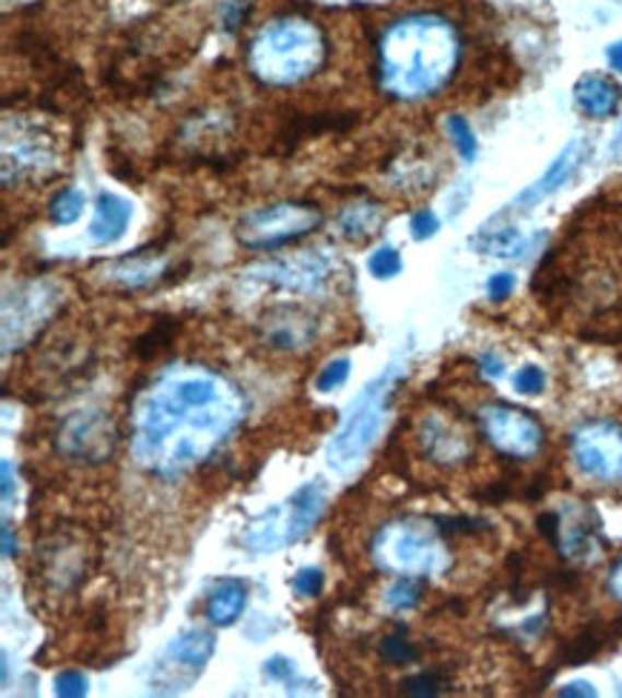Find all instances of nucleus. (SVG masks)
Here are the masks:
<instances>
[{
  "label": "nucleus",
  "mask_w": 622,
  "mask_h": 698,
  "mask_svg": "<svg viewBox=\"0 0 622 698\" xmlns=\"http://www.w3.org/2000/svg\"><path fill=\"white\" fill-rule=\"evenodd\" d=\"M244 418L238 387L201 364L175 367L132 413V456L150 473L178 475L210 459Z\"/></svg>",
  "instance_id": "nucleus-1"
},
{
  "label": "nucleus",
  "mask_w": 622,
  "mask_h": 698,
  "mask_svg": "<svg viewBox=\"0 0 622 698\" xmlns=\"http://www.w3.org/2000/svg\"><path fill=\"white\" fill-rule=\"evenodd\" d=\"M462 52V35L450 17L410 12L382 32L379 86L404 104L436 98L454 83Z\"/></svg>",
  "instance_id": "nucleus-2"
},
{
  "label": "nucleus",
  "mask_w": 622,
  "mask_h": 698,
  "mask_svg": "<svg viewBox=\"0 0 622 698\" xmlns=\"http://www.w3.org/2000/svg\"><path fill=\"white\" fill-rule=\"evenodd\" d=\"M327 60L325 29L310 17L284 15L267 21L247 46V69L256 81L287 90L310 81Z\"/></svg>",
  "instance_id": "nucleus-3"
},
{
  "label": "nucleus",
  "mask_w": 622,
  "mask_h": 698,
  "mask_svg": "<svg viewBox=\"0 0 622 698\" xmlns=\"http://www.w3.org/2000/svg\"><path fill=\"white\" fill-rule=\"evenodd\" d=\"M402 378L404 369L399 364H390L376 381H371L365 390L359 392V399L350 406L342 429L336 433L333 441L327 443V464H330V470L353 473L365 461L367 452L373 450V443L379 441L387 410H390V401H394L396 387L402 383Z\"/></svg>",
  "instance_id": "nucleus-4"
},
{
  "label": "nucleus",
  "mask_w": 622,
  "mask_h": 698,
  "mask_svg": "<svg viewBox=\"0 0 622 698\" xmlns=\"http://www.w3.org/2000/svg\"><path fill=\"white\" fill-rule=\"evenodd\" d=\"M371 556L376 567L394 576H442L450 567V549L439 527L422 519L390 521L373 535Z\"/></svg>",
  "instance_id": "nucleus-5"
},
{
  "label": "nucleus",
  "mask_w": 622,
  "mask_h": 698,
  "mask_svg": "<svg viewBox=\"0 0 622 698\" xmlns=\"http://www.w3.org/2000/svg\"><path fill=\"white\" fill-rule=\"evenodd\" d=\"M327 510V487L321 481H310L298 487L284 504L261 512L244 530V544L256 553H279L287 544H296L313 527L319 524Z\"/></svg>",
  "instance_id": "nucleus-6"
},
{
  "label": "nucleus",
  "mask_w": 622,
  "mask_h": 698,
  "mask_svg": "<svg viewBox=\"0 0 622 698\" xmlns=\"http://www.w3.org/2000/svg\"><path fill=\"white\" fill-rule=\"evenodd\" d=\"M321 224H325V215L316 203L284 201L247 212L238 221V240L247 249H275L316 233Z\"/></svg>",
  "instance_id": "nucleus-7"
},
{
  "label": "nucleus",
  "mask_w": 622,
  "mask_h": 698,
  "mask_svg": "<svg viewBox=\"0 0 622 698\" xmlns=\"http://www.w3.org/2000/svg\"><path fill=\"white\" fill-rule=\"evenodd\" d=\"M213 653L215 636L204 627H190V630L178 632L152 664L150 690L161 693V696L190 690L196 678L210 664Z\"/></svg>",
  "instance_id": "nucleus-8"
},
{
  "label": "nucleus",
  "mask_w": 622,
  "mask_h": 698,
  "mask_svg": "<svg viewBox=\"0 0 622 698\" xmlns=\"http://www.w3.org/2000/svg\"><path fill=\"white\" fill-rule=\"evenodd\" d=\"M477 421L482 438L505 459H537L545 447V427L528 410L510 404H485L479 410Z\"/></svg>",
  "instance_id": "nucleus-9"
},
{
  "label": "nucleus",
  "mask_w": 622,
  "mask_h": 698,
  "mask_svg": "<svg viewBox=\"0 0 622 698\" xmlns=\"http://www.w3.org/2000/svg\"><path fill=\"white\" fill-rule=\"evenodd\" d=\"M571 459L585 478L597 484H622V424L591 418L571 433Z\"/></svg>",
  "instance_id": "nucleus-10"
},
{
  "label": "nucleus",
  "mask_w": 622,
  "mask_h": 698,
  "mask_svg": "<svg viewBox=\"0 0 622 698\" xmlns=\"http://www.w3.org/2000/svg\"><path fill=\"white\" fill-rule=\"evenodd\" d=\"M416 438L425 459L445 470H459L471 464L477 456V438L471 436V429H465L459 421L448 418L445 413L425 415L416 429Z\"/></svg>",
  "instance_id": "nucleus-11"
},
{
  "label": "nucleus",
  "mask_w": 622,
  "mask_h": 698,
  "mask_svg": "<svg viewBox=\"0 0 622 698\" xmlns=\"http://www.w3.org/2000/svg\"><path fill=\"white\" fill-rule=\"evenodd\" d=\"M58 450L78 464H104L115 452V429L104 413H78L58 429Z\"/></svg>",
  "instance_id": "nucleus-12"
},
{
  "label": "nucleus",
  "mask_w": 622,
  "mask_h": 698,
  "mask_svg": "<svg viewBox=\"0 0 622 698\" xmlns=\"http://www.w3.org/2000/svg\"><path fill=\"white\" fill-rule=\"evenodd\" d=\"M250 275L281 286V289H293V293H319L330 281V263L316 252H298V256L279 258V261L258 263L250 270Z\"/></svg>",
  "instance_id": "nucleus-13"
},
{
  "label": "nucleus",
  "mask_w": 622,
  "mask_h": 698,
  "mask_svg": "<svg viewBox=\"0 0 622 698\" xmlns=\"http://www.w3.org/2000/svg\"><path fill=\"white\" fill-rule=\"evenodd\" d=\"M554 547L560 556L571 564H594L602 556L600 527L591 510L574 507L568 512H560V530H556Z\"/></svg>",
  "instance_id": "nucleus-14"
},
{
  "label": "nucleus",
  "mask_w": 622,
  "mask_h": 698,
  "mask_svg": "<svg viewBox=\"0 0 622 698\" xmlns=\"http://www.w3.org/2000/svg\"><path fill=\"white\" fill-rule=\"evenodd\" d=\"M261 339L273 350L284 353H296L304 350L316 339V318L298 304H279V307L267 309L265 321H261Z\"/></svg>",
  "instance_id": "nucleus-15"
},
{
  "label": "nucleus",
  "mask_w": 622,
  "mask_h": 698,
  "mask_svg": "<svg viewBox=\"0 0 622 698\" xmlns=\"http://www.w3.org/2000/svg\"><path fill=\"white\" fill-rule=\"evenodd\" d=\"M585 155H588V143L585 141H571L565 150L556 155V161L551 166H548V173L542 175V178L533 184V187H528L523 192V196L516 198L514 206L516 210H528V206H533V203H539L542 198L548 196H554L556 189L562 187V184H568L574 175H577V169L583 166Z\"/></svg>",
  "instance_id": "nucleus-16"
},
{
  "label": "nucleus",
  "mask_w": 622,
  "mask_h": 698,
  "mask_svg": "<svg viewBox=\"0 0 622 698\" xmlns=\"http://www.w3.org/2000/svg\"><path fill=\"white\" fill-rule=\"evenodd\" d=\"M574 100H577L579 113L588 118L606 120L617 115L622 104V90L614 78L602 75V72H585L577 83H574Z\"/></svg>",
  "instance_id": "nucleus-17"
},
{
  "label": "nucleus",
  "mask_w": 622,
  "mask_h": 698,
  "mask_svg": "<svg viewBox=\"0 0 622 698\" xmlns=\"http://www.w3.org/2000/svg\"><path fill=\"white\" fill-rule=\"evenodd\" d=\"M129 218H132V206L124 198L113 196V192H101L98 206H95V218L90 224V238L98 247H109L127 233Z\"/></svg>",
  "instance_id": "nucleus-18"
},
{
  "label": "nucleus",
  "mask_w": 622,
  "mask_h": 698,
  "mask_svg": "<svg viewBox=\"0 0 622 698\" xmlns=\"http://www.w3.org/2000/svg\"><path fill=\"white\" fill-rule=\"evenodd\" d=\"M247 610V584L238 579L215 581L213 590L207 593L204 613L215 627H233Z\"/></svg>",
  "instance_id": "nucleus-19"
},
{
  "label": "nucleus",
  "mask_w": 622,
  "mask_h": 698,
  "mask_svg": "<svg viewBox=\"0 0 622 698\" xmlns=\"http://www.w3.org/2000/svg\"><path fill=\"white\" fill-rule=\"evenodd\" d=\"M617 639L611 624H588L577 636H571L565 644L560 647V655H556V667H579L585 661H591L594 655H600L608 647V641Z\"/></svg>",
  "instance_id": "nucleus-20"
},
{
  "label": "nucleus",
  "mask_w": 622,
  "mask_h": 698,
  "mask_svg": "<svg viewBox=\"0 0 622 698\" xmlns=\"http://www.w3.org/2000/svg\"><path fill=\"white\" fill-rule=\"evenodd\" d=\"M382 224H385V210L379 203H350L339 215V235L350 240V244H365V240H371L373 235L379 233Z\"/></svg>",
  "instance_id": "nucleus-21"
},
{
  "label": "nucleus",
  "mask_w": 622,
  "mask_h": 698,
  "mask_svg": "<svg viewBox=\"0 0 622 698\" xmlns=\"http://www.w3.org/2000/svg\"><path fill=\"white\" fill-rule=\"evenodd\" d=\"M531 240L525 238V233H519L516 226H500V229H485L473 238V247L482 252V256L494 258H519L528 249Z\"/></svg>",
  "instance_id": "nucleus-22"
},
{
  "label": "nucleus",
  "mask_w": 622,
  "mask_h": 698,
  "mask_svg": "<svg viewBox=\"0 0 622 698\" xmlns=\"http://www.w3.org/2000/svg\"><path fill=\"white\" fill-rule=\"evenodd\" d=\"M164 270V261L161 258H124L115 267H109V279L118 281V284L136 289V286H146L159 279V272Z\"/></svg>",
  "instance_id": "nucleus-23"
},
{
  "label": "nucleus",
  "mask_w": 622,
  "mask_h": 698,
  "mask_svg": "<svg viewBox=\"0 0 622 698\" xmlns=\"http://www.w3.org/2000/svg\"><path fill=\"white\" fill-rule=\"evenodd\" d=\"M422 595H425L422 581L413 579V576H402L396 584L387 587L385 604L387 610H394V613H410V610H416L419 604H422Z\"/></svg>",
  "instance_id": "nucleus-24"
},
{
  "label": "nucleus",
  "mask_w": 622,
  "mask_h": 698,
  "mask_svg": "<svg viewBox=\"0 0 622 698\" xmlns=\"http://www.w3.org/2000/svg\"><path fill=\"white\" fill-rule=\"evenodd\" d=\"M379 655L385 664H390V667H404V664H413V661L419 659V647L413 644L402 630H399L382 639Z\"/></svg>",
  "instance_id": "nucleus-25"
},
{
  "label": "nucleus",
  "mask_w": 622,
  "mask_h": 698,
  "mask_svg": "<svg viewBox=\"0 0 622 698\" xmlns=\"http://www.w3.org/2000/svg\"><path fill=\"white\" fill-rule=\"evenodd\" d=\"M86 206V196L81 189H63L61 196H55L52 206H49V218L58 226H69L75 224L81 215H84Z\"/></svg>",
  "instance_id": "nucleus-26"
},
{
  "label": "nucleus",
  "mask_w": 622,
  "mask_h": 698,
  "mask_svg": "<svg viewBox=\"0 0 622 698\" xmlns=\"http://www.w3.org/2000/svg\"><path fill=\"white\" fill-rule=\"evenodd\" d=\"M445 127H448L450 141H454L456 152L462 155L465 164H471V161H477L479 143H477V135H473L471 123H468V120H465L462 115H448V120H445Z\"/></svg>",
  "instance_id": "nucleus-27"
},
{
  "label": "nucleus",
  "mask_w": 622,
  "mask_h": 698,
  "mask_svg": "<svg viewBox=\"0 0 622 698\" xmlns=\"http://www.w3.org/2000/svg\"><path fill=\"white\" fill-rule=\"evenodd\" d=\"M450 687V678L442 670H422L416 676H410L402 682V693L408 696H439Z\"/></svg>",
  "instance_id": "nucleus-28"
},
{
  "label": "nucleus",
  "mask_w": 622,
  "mask_h": 698,
  "mask_svg": "<svg viewBox=\"0 0 622 698\" xmlns=\"http://www.w3.org/2000/svg\"><path fill=\"white\" fill-rule=\"evenodd\" d=\"M261 673H265V678H270V682L284 684L287 690H290V684H304L302 678H298L296 661L287 659V655H270V659L265 661Z\"/></svg>",
  "instance_id": "nucleus-29"
},
{
  "label": "nucleus",
  "mask_w": 622,
  "mask_h": 698,
  "mask_svg": "<svg viewBox=\"0 0 622 698\" xmlns=\"http://www.w3.org/2000/svg\"><path fill=\"white\" fill-rule=\"evenodd\" d=\"M367 267H371V272L376 275V279L387 281V279H394V275H399V272H402V256H399L394 247H379L371 256Z\"/></svg>",
  "instance_id": "nucleus-30"
},
{
  "label": "nucleus",
  "mask_w": 622,
  "mask_h": 698,
  "mask_svg": "<svg viewBox=\"0 0 622 698\" xmlns=\"http://www.w3.org/2000/svg\"><path fill=\"white\" fill-rule=\"evenodd\" d=\"M350 378V360L348 358H336L330 360L325 369L319 372V378H316V390L319 392H333L339 390V387H344Z\"/></svg>",
  "instance_id": "nucleus-31"
},
{
  "label": "nucleus",
  "mask_w": 622,
  "mask_h": 698,
  "mask_svg": "<svg viewBox=\"0 0 622 698\" xmlns=\"http://www.w3.org/2000/svg\"><path fill=\"white\" fill-rule=\"evenodd\" d=\"M293 590H296L302 599H316V595H321V590H325V572H321L319 567H304V570H298L296 576H293Z\"/></svg>",
  "instance_id": "nucleus-32"
},
{
  "label": "nucleus",
  "mask_w": 622,
  "mask_h": 698,
  "mask_svg": "<svg viewBox=\"0 0 622 698\" xmlns=\"http://www.w3.org/2000/svg\"><path fill=\"white\" fill-rule=\"evenodd\" d=\"M169 339H173V327H155V330H150L144 339H138L136 344L138 358H144V360L155 358L159 350H164V346L169 344Z\"/></svg>",
  "instance_id": "nucleus-33"
},
{
  "label": "nucleus",
  "mask_w": 622,
  "mask_h": 698,
  "mask_svg": "<svg viewBox=\"0 0 622 698\" xmlns=\"http://www.w3.org/2000/svg\"><path fill=\"white\" fill-rule=\"evenodd\" d=\"M55 693L61 698H81L86 696V676L78 670H63L55 676Z\"/></svg>",
  "instance_id": "nucleus-34"
},
{
  "label": "nucleus",
  "mask_w": 622,
  "mask_h": 698,
  "mask_svg": "<svg viewBox=\"0 0 622 698\" xmlns=\"http://www.w3.org/2000/svg\"><path fill=\"white\" fill-rule=\"evenodd\" d=\"M514 387L516 392H523V395H539V392L545 390V372L539 367H533V364H528V367H523L516 372Z\"/></svg>",
  "instance_id": "nucleus-35"
},
{
  "label": "nucleus",
  "mask_w": 622,
  "mask_h": 698,
  "mask_svg": "<svg viewBox=\"0 0 622 698\" xmlns=\"http://www.w3.org/2000/svg\"><path fill=\"white\" fill-rule=\"evenodd\" d=\"M436 233H439V218L433 215V210L413 212V218H410V235H413V238L427 240Z\"/></svg>",
  "instance_id": "nucleus-36"
},
{
  "label": "nucleus",
  "mask_w": 622,
  "mask_h": 698,
  "mask_svg": "<svg viewBox=\"0 0 622 698\" xmlns=\"http://www.w3.org/2000/svg\"><path fill=\"white\" fill-rule=\"evenodd\" d=\"M514 289H516L514 272H496V275H491V281H488V298L491 300L510 298Z\"/></svg>",
  "instance_id": "nucleus-37"
},
{
  "label": "nucleus",
  "mask_w": 622,
  "mask_h": 698,
  "mask_svg": "<svg viewBox=\"0 0 622 698\" xmlns=\"http://www.w3.org/2000/svg\"><path fill=\"white\" fill-rule=\"evenodd\" d=\"M560 696H579V698H594L597 696V687L588 682H571L560 690Z\"/></svg>",
  "instance_id": "nucleus-38"
},
{
  "label": "nucleus",
  "mask_w": 622,
  "mask_h": 698,
  "mask_svg": "<svg viewBox=\"0 0 622 698\" xmlns=\"http://www.w3.org/2000/svg\"><path fill=\"white\" fill-rule=\"evenodd\" d=\"M608 590H611V595H614L617 601H622V558L611 567V572H608Z\"/></svg>",
  "instance_id": "nucleus-39"
},
{
  "label": "nucleus",
  "mask_w": 622,
  "mask_h": 698,
  "mask_svg": "<svg viewBox=\"0 0 622 698\" xmlns=\"http://www.w3.org/2000/svg\"><path fill=\"white\" fill-rule=\"evenodd\" d=\"M479 364H482V369H485L488 376L491 378H500L502 372H505V364H502L500 358H496L494 353H485L482 358H479Z\"/></svg>",
  "instance_id": "nucleus-40"
},
{
  "label": "nucleus",
  "mask_w": 622,
  "mask_h": 698,
  "mask_svg": "<svg viewBox=\"0 0 622 698\" xmlns=\"http://www.w3.org/2000/svg\"><path fill=\"white\" fill-rule=\"evenodd\" d=\"M0 470H3V501H12L15 498V478H12V461H3L0 464Z\"/></svg>",
  "instance_id": "nucleus-41"
},
{
  "label": "nucleus",
  "mask_w": 622,
  "mask_h": 698,
  "mask_svg": "<svg viewBox=\"0 0 622 698\" xmlns=\"http://www.w3.org/2000/svg\"><path fill=\"white\" fill-rule=\"evenodd\" d=\"M3 556H15V533H12V521L3 519Z\"/></svg>",
  "instance_id": "nucleus-42"
},
{
  "label": "nucleus",
  "mask_w": 622,
  "mask_h": 698,
  "mask_svg": "<svg viewBox=\"0 0 622 698\" xmlns=\"http://www.w3.org/2000/svg\"><path fill=\"white\" fill-rule=\"evenodd\" d=\"M606 58H608V63H611V69H614V72H622V40H617V44L608 46Z\"/></svg>",
  "instance_id": "nucleus-43"
},
{
  "label": "nucleus",
  "mask_w": 622,
  "mask_h": 698,
  "mask_svg": "<svg viewBox=\"0 0 622 698\" xmlns=\"http://www.w3.org/2000/svg\"><path fill=\"white\" fill-rule=\"evenodd\" d=\"M611 630H614L617 639H622V616H620V618H614V622H611Z\"/></svg>",
  "instance_id": "nucleus-44"
},
{
  "label": "nucleus",
  "mask_w": 622,
  "mask_h": 698,
  "mask_svg": "<svg viewBox=\"0 0 622 698\" xmlns=\"http://www.w3.org/2000/svg\"><path fill=\"white\" fill-rule=\"evenodd\" d=\"M614 152H622V129H620V135H617V141H614Z\"/></svg>",
  "instance_id": "nucleus-45"
}]
</instances>
